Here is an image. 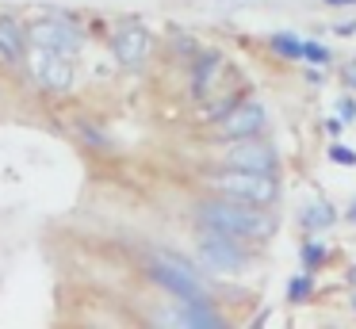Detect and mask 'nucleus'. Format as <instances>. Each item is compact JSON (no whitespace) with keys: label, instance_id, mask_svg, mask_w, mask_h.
<instances>
[{"label":"nucleus","instance_id":"nucleus-14","mask_svg":"<svg viewBox=\"0 0 356 329\" xmlns=\"http://www.w3.org/2000/svg\"><path fill=\"white\" fill-rule=\"evenodd\" d=\"M325 257H330V249H325L322 241H314V237H307V241L299 245L302 272H314V268H322V264H325Z\"/></svg>","mask_w":356,"mask_h":329},{"label":"nucleus","instance_id":"nucleus-4","mask_svg":"<svg viewBox=\"0 0 356 329\" xmlns=\"http://www.w3.org/2000/svg\"><path fill=\"white\" fill-rule=\"evenodd\" d=\"M149 280L161 283L165 291H172V295L180 298V303H195V298H207V291H203V283L195 280V268L184 264L180 257H169V252H161V257L149 260Z\"/></svg>","mask_w":356,"mask_h":329},{"label":"nucleus","instance_id":"nucleus-9","mask_svg":"<svg viewBox=\"0 0 356 329\" xmlns=\"http://www.w3.org/2000/svg\"><path fill=\"white\" fill-rule=\"evenodd\" d=\"M264 127H268V111H264V104H257V99H238L230 111L215 119L218 138H226V142H234V138H249V134H261Z\"/></svg>","mask_w":356,"mask_h":329},{"label":"nucleus","instance_id":"nucleus-16","mask_svg":"<svg viewBox=\"0 0 356 329\" xmlns=\"http://www.w3.org/2000/svg\"><path fill=\"white\" fill-rule=\"evenodd\" d=\"M314 295V280H310V272H299L287 280V298L291 303H307V298Z\"/></svg>","mask_w":356,"mask_h":329},{"label":"nucleus","instance_id":"nucleus-18","mask_svg":"<svg viewBox=\"0 0 356 329\" xmlns=\"http://www.w3.org/2000/svg\"><path fill=\"white\" fill-rule=\"evenodd\" d=\"M77 130H81V138H85L88 145H96V150H108V145H111L108 134H104V130H96V127H88V122H81Z\"/></svg>","mask_w":356,"mask_h":329},{"label":"nucleus","instance_id":"nucleus-7","mask_svg":"<svg viewBox=\"0 0 356 329\" xmlns=\"http://www.w3.org/2000/svg\"><path fill=\"white\" fill-rule=\"evenodd\" d=\"M31 73H35V81H39L47 92H70L73 81H77L73 54L42 50V46H35V50H31Z\"/></svg>","mask_w":356,"mask_h":329},{"label":"nucleus","instance_id":"nucleus-15","mask_svg":"<svg viewBox=\"0 0 356 329\" xmlns=\"http://www.w3.org/2000/svg\"><path fill=\"white\" fill-rule=\"evenodd\" d=\"M272 50H276L280 58H299L302 61V38L291 35V31H276V35H272Z\"/></svg>","mask_w":356,"mask_h":329},{"label":"nucleus","instance_id":"nucleus-26","mask_svg":"<svg viewBox=\"0 0 356 329\" xmlns=\"http://www.w3.org/2000/svg\"><path fill=\"white\" fill-rule=\"evenodd\" d=\"M348 283H356V268H353V272H348Z\"/></svg>","mask_w":356,"mask_h":329},{"label":"nucleus","instance_id":"nucleus-21","mask_svg":"<svg viewBox=\"0 0 356 329\" xmlns=\"http://www.w3.org/2000/svg\"><path fill=\"white\" fill-rule=\"evenodd\" d=\"M195 50H200V46H195V38H192V35H177V54H180V58L192 61V58H195Z\"/></svg>","mask_w":356,"mask_h":329},{"label":"nucleus","instance_id":"nucleus-22","mask_svg":"<svg viewBox=\"0 0 356 329\" xmlns=\"http://www.w3.org/2000/svg\"><path fill=\"white\" fill-rule=\"evenodd\" d=\"M325 127H330V134H333V138H341V130H345V119H341V115H333V119L325 122Z\"/></svg>","mask_w":356,"mask_h":329},{"label":"nucleus","instance_id":"nucleus-1","mask_svg":"<svg viewBox=\"0 0 356 329\" xmlns=\"http://www.w3.org/2000/svg\"><path fill=\"white\" fill-rule=\"evenodd\" d=\"M192 214L200 222V230H218V234H230L238 241H268L276 234V218L268 214V207H253L230 195L200 199Z\"/></svg>","mask_w":356,"mask_h":329},{"label":"nucleus","instance_id":"nucleus-19","mask_svg":"<svg viewBox=\"0 0 356 329\" xmlns=\"http://www.w3.org/2000/svg\"><path fill=\"white\" fill-rule=\"evenodd\" d=\"M330 161H337V165H356V150H348V145L333 142V145H330Z\"/></svg>","mask_w":356,"mask_h":329},{"label":"nucleus","instance_id":"nucleus-13","mask_svg":"<svg viewBox=\"0 0 356 329\" xmlns=\"http://www.w3.org/2000/svg\"><path fill=\"white\" fill-rule=\"evenodd\" d=\"M24 46H27L24 27H19L12 15H0V54H4L8 61H19L24 58Z\"/></svg>","mask_w":356,"mask_h":329},{"label":"nucleus","instance_id":"nucleus-25","mask_svg":"<svg viewBox=\"0 0 356 329\" xmlns=\"http://www.w3.org/2000/svg\"><path fill=\"white\" fill-rule=\"evenodd\" d=\"M348 218H353V222H356V199H353V207H348Z\"/></svg>","mask_w":356,"mask_h":329},{"label":"nucleus","instance_id":"nucleus-2","mask_svg":"<svg viewBox=\"0 0 356 329\" xmlns=\"http://www.w3.org/2000/svg\"><path fill=\"white\" fill-rule=\"evenodd\" d=\"M211 188H215L218 195L241 199V203H253V207H272L280 199V180L276 176L249 172V168H230V172L211 176Z\"/></svg>","mask_w":356,"mask_h":329},{"label":"nucleus","instance_id":"nucleus-17","mask_svg":"<svg viewBox=\"0 0 356 329\" xmlns=\"http://www.w3.org/2000/svg\"><path fill=\"white\" fill-rule=\"evenodd\" d=\"M302 61H310V65H330L333 54H330V46L314 42V38H302Z\"/></svg>","mask_w":356,"mask_h":329},{"label":"nucleus","instance_id":"nucleus-20","mask_svg":"<svg viewBox=\"0 0 356 329\" xmlns=\"http://www.w3.org/2000/svg\"><path fill=\"white\" fill-rule=\"evenodd\" d=\"M333 111H337L345 122H356V99L353 96H341L337 104H333Z\"/></svg>","mask_w":356,"mask_h":329},{"label":"nucleus","instance_id":"nucleus-5","mask_svg":"<svg viewBox=\"0 0 356 329\" xmlns=\"http://www.w3.org/2000/svg\"><path fill=\"white\" fill-rule=\"evenodd\" d=\"M24 38L31 46H42V50H58V54H77L85 35H81L77 19L70 15H50V19H35L24 27Z\"/></svg>","mask_w":356,"mask_h":329},{"label":"nucleus","instance_id":"nucleus-24","mask_svg":"<svg viewBox=\"0 0 356 329\" xmlns=\"http://www.w3.org/2000/svg\"><path fill=\"white\" fill-rule=\"evenodd\" d=\"M322 4H333V8H348V4H356V0H322Z\"/></svg>","mask_w":356,"mask_h":329},{"label":"nucleus","instance_id":"nucleus-23","mask_svg":"<svg viewBox=\"0 0 356 329\" xmlns=\"http://www.w3.org/2000/svg\"><path fill=\"white\" fill-rule=\"evenodd\" d=\"M345 84H348V88H356V61H348V65H345Z\"/></svg>","mask_w":356,"mask_h":329},{"label":"nucleus","instance_id":"nucleus-3","mask_svg":"<svg viewBox=\"0 0 356 329\" xmlns=\"http://www.w3.org/2000/svg\"><path fill=\"white\" fill-rule=\"evenodd\" d=\"M195 260L215 275H238V272H245L249 252L238 237L218 234V230H203V237L195 241Z\"/></svg>","mask_w":356,"mask_h":329},{"label":"nucleus","instance_id":"nucleus-12","mask_svg":"<svg viewBox=\"0 0 356 329\" xmlns=\"http://www.w3.org/2000/svg\"><path fill=\"white\" fill-rule=\"evenodd\" d=\"M180 321H188V326H200V329H218V326H226L222 314L215 310V303H211V298L184 303V306H180Z\"/></svg>","mask_w":356,"mask_h":329},{"label":"nucleus","instance_id":"nucleus-8","mask_svg":"<svg viewBox=\"0 0 356 329\" xmlns=\"http://www.w3.org/2000/svg\"><path fill=\"white\" fill-rule=\"evenodd\" d=\"M154 54V35H149L142 23H123V27L111 35V58L119 61L123 69H142Z\"/></svg>","mask_w":356,"mask_h":329},{"label":"nucleus","instance_id":"nucleus-6","mask_svg":"<svg viewBox=\"0 0 356 329\" xmlns=\"http://www.w3.org/2000/svg\"><path fill=\"white\" fill-rule=\"evenodd\" d=\"M222 165L226 168H249V172L276 176L280 153H276L272 142H261V134H249V138H234V145L222 153Z\"/></svg>","mask_w":356,"mask_h":329},{"label":"nucleus","instance_id":"nucleus-10","mask_svg":"<svg viewBox=\"0 0 356 329\" xmlns=\"http://www.w3.org/2000/svg\"><path fill=\"white\" fill-rule=\"evenodd\" d=\"M226 69V58H222V50H195V58H192V96L195 99H207L211 92H215V84H218V73Z\"/></svg>","mask_w":356,"mask_h":329},{"label":"nucleus","instance_id":"nucleus-11","mask_svg":"<svg viewBox=\"0 0 356 329\" xmlns=\"http://www.w3.org/2000/svg\"><path fill=\"white\" fill-rule=\"evenodd\" d=\"M299 222H302V230H310V234L330 230L333 222H337V207H333L330 199H310V203L299 211Z\"/></svg>","mask_w":356,"mask_h":329}]
</instances>
